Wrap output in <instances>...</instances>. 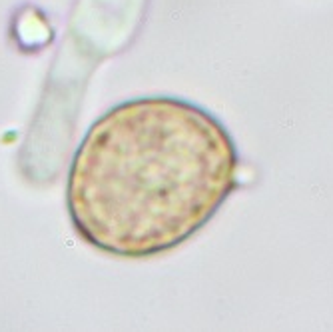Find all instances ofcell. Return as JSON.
<instances>
[{
  "label": "cell",
  "instance_id": "obj_1",
  "mask_svg": "<svg viewBox=\"0 0 333 332\" xmlns=\"http://www.w3.org/2000/svg\"><path fill=\"white\" fill-rule=\"evenodd\" d=\"M235 172V146L208 110L170 96L134 98L104 112L76 148L68 216L98 250L150 258L205 226Z\"/></svg>",
  "mask_w": 333,
  "mask_h": 332
}]
</instances>
